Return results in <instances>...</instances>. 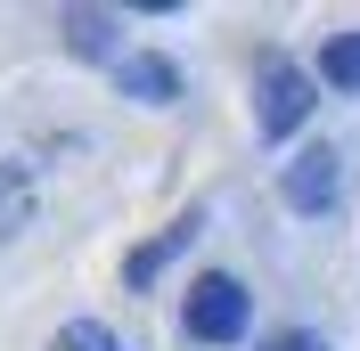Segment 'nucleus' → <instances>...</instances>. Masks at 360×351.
I'll return each mask as SVG.
<instances>
[{"label": "nucleus", "mask_w": 360, "mask_h": 351, "mask_svg": "<svg viewBox=\"0 0 360 351\" xmlns=\"http://www.w3.org/2000/svg\"><path fill=\"white\" fill-rule=\"evenodd\" d=\"M17 229H33V172H25L17 155H0V245L17 237Z\"/></svg>", "instance_id": "obj_5"}, {"label": "nucleus", "mask_w": 360, "mask_h": 351, "mask_svg": "<svg viewBox=\"0 0 360 351\" xmlns=\"http://www.w3.org/2000/svg\"><path fill=\"white\" fill-rule=\"evenodd\" d=\"M319 74L360 98V33H336V41H328V58H319Z\"/></svg>", "instance_id": "obj_8"}, {"label": "nucleus", "mask_w": 360, "mask_h": 351, "mask_svg": "<svg viewBox=\"0 0 360 351\" xmlns=\"http://www.w3.org/2000/svg\"><path fill=\"white\" fill-rule=\"evenodd\" d=\"M49 351H123V343H115V327H98V319H66V327L49 335Z\"/></svg>", "instance_id": "obj_9"}, {"label": "nucleus", "mask_w": 360, "mask_h": 351, "mask_svg": "<svg viewBox=\"0 0 360 351\" xmlns=\"http://www.w3.org/2000/svg\"><path fill=\"white\" fill-rule=\"evenodd\" d=\"M311 107H319L311 66H295L287 49H262V66H254V131L262 139H295L311 123Z\"/></svg>", "instance_id": "obj_1"}, {"label": "nucleus", "mask_w": 360, "mask_h": 351, "mask_svg": "<svg viewBox=\"0 0 360 351\" xmlns=\"http://www.w3.org/2000/svg\"><path fill=\"white\" fill-rule=\"evenodd\" d=\"M262 351H295V335H270V343H262Z\"/></svg>", "instance_id": "obj_11"}, {"label": "nucleus", "mask_w": 360, "mask_h": 351, "mask_svg": "<svg viewBox=\"0 0 360 351\" xmlns=\"http://www.w3.org/2000/svg\"><path fill=\"white\" fill-rule=\"evenodd\" d=\"M336 188H344V155H336V147H303V155L287 164V180H278V197H287L295 213H328Z\"/></svg>", "instance_id": "obj_3"}, {"label": "nucleus", "mask_w": 360, "mask_h": 351, "mask_svg": "<svg viewBox=\"0 0 360 351\" xmlns=\"http://www.w3.org/2000/svg\"><path fill=\"white\" fill-rule=\"evenodd\" d=\"M246 319H254V294L229 278V270H205V278L188 286V303H180V327L197 335V343H238Z\"/></svg>", "instance_id": "obj_2"}, {"label": "nucleus", "mask_w": 360, "mask_h": 351, "mask_svg": "<svg viewBox=\"0 0 360 351\" xmlns=\"http://www.w3.org/2000/svg\"><path fill=\"white\" fill-rule=\"evenodd\" d=\"M66 41H74V58H115V17L74 8V17H66Z\"/></svg>", "instance_id": "obj_7"}, {"label": "nucleus", "mask_w": 360, "mask_h": 351, "mask_svg": "<svg viewBox=\"0 0 360 351\" xmlns=\"http://www.w3.org/2000/svg\"><path fill=\"white\" fill-rule=\"evenodd\" d=\"M295 351H328V343H319V335H295Z\"/></svg>", "instance_id": "obj_10"}, {"label": "nucleus", "mask_w": 360, "mask_h": 351, "mask_svg": "<svg viewBox=\"0 0 360 351\" xmlns=\"http://www.w3.org/2000/svg\"><path fill=\"white\" fill-rule=\"evenodd\" d=\"M197 220H205V213H180V220L164 229L156 245H139V253H131V286H148V278H156L164 262H172V253H188V237H197Z\"/></svg>", "instance_id": "obj_6"}, {"label": "nucleus", "mask_w": 360, "mask_h": 351, "mask_svg": "<svg viewBox=\"0 0 360 351\" xmlns=\"http://www.w3.org/2000/svg\"><path fill=\"white\" fill-rule=\"evenodd\" d=\"M123 90H131L139 107H172L180 98V66L164 49H139V58H123Z\"/></svg>", "instance_id": "obj_4"}]
</instances>
